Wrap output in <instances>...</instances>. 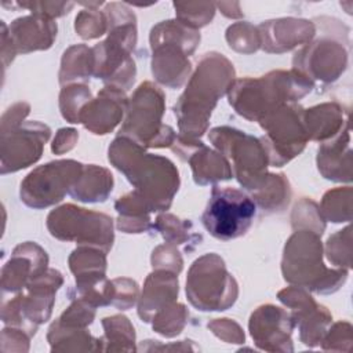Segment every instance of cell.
I'll return each instance as SVG.
<instances>
[{
	"label": "cell",
	"mask_w": 353,
	"mask_h": 353,
	"mask_svg": "<svg viewBox=\"0 0 353 353\" xmlns=\"http://www.w3.org/2000/svg\"><path fill=\"white\" fill-rule=\"evenodd\" d=\"M352 346V324L349 321H338L330 327L321 341L324 350H345Z\"/></svg>",
	"instance_id": "7bdbcfd3"
},
{
	"label": "cell",
	"mask_w": 353,
	"mask_h": 353,
	"mask_svg": "<svg viewBox=\"0 0 353 353\" xmlns=\"http://www.w3.org/2000/svg\"><path fill=\"white\" fill-rule=\"evenodd\" d=\"M91 99V91L85 84L65 85L59 94V109L69 123H80V113Z\"/></svg>",
	"instance_id": "e575fe53"
},
{
	"label": "cell",
	"mask_w": 353,
	"mask_h": 353,
	"mask_svg": "<svg viewBox=\"0 0 353 353\" xmlns=\"http://www.w3.org/2000/svg\"><path fill=\"white\" fill-rule=\"evenodd\" d=\"M222 156L232 160V172L247 190L256 189L266 176L269 159L259 138L232 127H216L208 134Z\"/></svg>",
	"instance_id": "9c48e42d"
},
{
	"label": "cell",
	"mask_w": 353,
	"mask_h": 353,
	"mask_svg": "<svg viewBox=\"0 0 353 353\" xmlns=\"http://www.w3.org/2000/svg\"><path fill=\"white\" fill-rule=\"evenodd\" d=\"M113 189V175L103 167L84 165L80 176L70 188L69 194L79 201L99 203L105 201Z\"/></svg>",
	"instance_id": "4316f807"
},
{
	"label": "cell",
	"mask_w": 353,
	"mask_h": 353,
	"mask_svg": "<svg viewBox=\"0 0 353 353\" xmlns=\"http://www.w3.org/2000/svg\"><path fill=\"white\" fill-rule=\"evenodd\" d=\"M178 290L176 273L164 269H156L152 272L145 281L138 303V316L142 321H152L153 316L159 310L175 302Z\"/></svg>",
	"instance_id": "cb8c5ba5"
},
{
	"label": "cell",
	"mask_w": 353,
	"mask_h": 353,
	"mask_svg": "<svg viewBox=\"0 0 353 353\" xmlns=\"http://www.w3.org/2000/svg\"><path fill=\"white\" fill-rule=\"evenodd\" d=\"M294 327L290 312L270 303L256 307L248 323L255 345L266 352H292Z\"/></svg>",
	"instance_id": "ac0fdd59"
},
{
	"label": "cell",
	"mask_w": 353,
	"mask_h": 353,
	"mask_svg": "<svg viewBox=\"0 0 353 353\" xmlns=\"http://www.w3.org/2000/svg\"><path fill=\"white\" fill-rule=\"evenodd\" d=\"M47 228L58 240L76 241L105 252H109L114 240L113 219L109 215L73 204H63L52 210L47 216Z\"/></svg>",
	"instance_id": "8fae6325"
},
{
	"label": "cell",
	"mask_w": 353,
	"mask_h": 353,
	"mask_svg": "<svg viewBox=\"0 0 353 353\" xmlns=\"http://www.w3.org/2000/svg\"><path fill=\"white\" fill-rule=\"evenodd\" d=\"M152 266L153 269H164L178 274L182 270L183 262L179 251L172 244L165 243L153 251Z\"/></svg>",
	"instance_id": "f6af8a7d"
},
{
	"label": "cell",
	"mask_w": 353,
	"mask_h": 353,
	"mask_svg": "<svg viewBox=\"0 0 353 353\" xmlns=\"http://www.w3.org/2000/svg\"><path fill=\"white\" fill-rule=\"evenodd\" d=\"M291 221L295 230H312L321 236L325 229V221L319 205L309 199H302L299 203H296Z\"/></svg>",
	"instance_id": "d590c367"
},
{
	"label": "cell",
	"mask_w": 353,
	"mask_h": 353,
	"mask_svg": "<svg viewBox=\"0 0 353 353\" xmlns=\"http://www.w3.org/2000/svg\"><path fill=\"white\" fill-rule=\"evenodd\" d=\"M320 212L324 221L335 223L349 222L352 219V188H336L328 190L321 200Z\"/></svg>",
	"instance_id": "d6a6232c"
},
{
	"label": "cell",
	"mask_w": 353,
	"mask_h": 353,
	"mask_svg": "<svg viewBox=\"0 0 353 353\" xmlns=\"http://www.w3.org/2000/svg\"><path fill=\"white\" fill-rule=\"evenodd\" d=\"M186 161H189L193 171V179L199 185L228 181L233 176L228 159L219 152L211 150L204 143L193 150Z\"/></svg>",
	"instance_id": "484cf974"
},
{
	"label": "cell",
	"mask_w": 353,
	"mask_h": 353,
	"mask_svg": "<svg viewBox=\"0 0 353 353\" xmlns=\"http://www.w3.org/2000/svg\"><path fill=\"white\" fill-rule=\"evenodd\" d=\"M325 254L331 263L335 266L350 269L352 266V233L350 226L338 230L332 234L325 245Z\"/></svg>",
	"instance_id": "ab89813d"
},
{
	"label": "cell",
	"mask_w": 353,
	"mask_h": 353,
	"mask_svg": "<svg viewBox=\"0 0 353 353\" xmlns=\"http://www.w3.org/2000/svg\"><path fill=\"white\" fill-rule=\"evenodd\" d=\"M215 6V3H174L176 19L196 30L212 21Z\"/></svg>",
	"instance_id": "74e56055"
},
{
	"label": "cell",
	"mask_w": 353,
	"mask_h": 353,
	"mask_svg": "<svg viewBox=\"0 0 353 353\" xmlns=\"http://www.w3.org/2000/svg\"><path fill=\"white\" fill-rule=\"evenodd\" d=\"M63 277L55 269H47L26 285L28 294H19L3 303L1 319L4 324L25 331L29 336L51 316L55 292L62 285Z\"/></svg>",
	"instance_id": "30bf717a"
},
{
	"label": "cell",
	"mask_w": 353,
	"mask_h": 353,
	"mask_svg": "<svg viewBox=\"0 0 353 353\" xmlns=\"http://www.w3.org/2000/svg\"><path fill=\"white\" fill-rule=\"evenodd\" d=\"M255 212L256 204L244 192L214 186L201 222L212 237L228 241L247 233Z\"/></svg>",
	"instance_id": "4fadbf2b"
},
{
	"label": "cell",
	"mask_w": 353,
	"mask_h": 353,
	"mask_svg": "<svg viewBox=\"0 0 353 353\" xmlns=\"http://www.w3.org/2000/svg\"><path fill=\"white\" fill-rule=\"evenodd\" d=\"M73 302L70 306L61 314L58 321L66 327H76V328H87L95 317V305L88 302L81 296L72 298Z\"/></svg>",
	"instance_id": "b9f144b4"
},
{
	"label": "cell",
	"mask_w": 353,
	"mask_h": 353,
	"mask_svg": "<svg viewBox=\"0 0 353 353\" xmlns=\"http://www.w3.org/2000/svg\"><path fill=\"white\" fill-rule=\"evenodd\" d=\"M188 317L186 307L182 303L172 302L153 316V330L167 338L176 336L183 330Z\"/></svg>",
	"instance_id": "836d02e7"
},
{
	"label": "cell",
	"mask_w": 353,
	"mask_h": 353,
	"mask_svg": "<svg viewBox=\"0 0 353 353\" xmlns=\"http://www.w3.org/2000/svg\"><path fill=\"white\" fill-rule=\"evenodd\" d=\"M226 40L229 46L237 52L251 54L261 47V37L258 28L248 22H237L228 28Z\"/></svg>",
	"instance_id": "8d00e7d4"
},
{
	"label": "cell",
	"mask_w": 353,
	"mask_h": 353,
	"mask_svg": "<svg viewBox=\"0 0 353 353\" xmlns=\"http://www.w3.org/2000/svg\"><path fill=\"white\" fill-rule=\"evenodd\" d=\"M164 92L150 81L142 83L130 98L119 137L130 138L143 148L172 146L176 135L161 123L165 109Z\"/></svg>",
	"instance_id": "52a82bcc"
},
{
	"label": "cell",
	"mask_w": 353,
	"mask_h": 353,
	"mask_svg": "<svg viewBox=\"0 0 353 353\" xmlns=\"http://www.w3.org/2000/svg\"><path fill=\"white\" fill-rule=\"evenodd\" d=\"M83 167L76 160H57L37 167L21 183V200L36 210L59 203L70 192Z\"/></svg>",
	"instance_id": "5bb4252c"
},
{
	"label": "cell",
	"mask_w": 353,
	"mask_h": 353,
	"mask_svg": "<svg viewBox=\"0 0 353 353\" xmlns=\"http://www.w3.org/2000/svg\"><path fill=\"white\" fill-rule=\"evenodd\" d=\"M258 28L261 47L266 52L281 54L299 44H307L316 34V26L306 19L281 18L262 22Z\"/></svg>",
	"instance_id": "44dd1931"
},
{
	"label": "cell",
	"mask_w": 353,
	"mask_h": 353,
	"mask_svg": "<svg viewBox=\"0 0 353 353\" xmlns=\"http://www.w3.org/2000/svg\"><path fill=\"white\" fill-rule=\"evenodd\" d=\"M128 99L123 90L102 88L97 98H91L80 113V123L97 135L110 132L123 119Z\"/></svg>",
	"instance_id": "d6986e66"
},
{
	"label": "cell",
	"mask_w": 353,
	"mask_h": 353,
	"mask_svg": "<svg viewBox=\"0 0 353 353\" xmlns=\"http://www.w3.org/2000/svg\"><path fill=\"white\" fill-rule=\"evenodd\" d=\"M108 18V39L97 44L94 76L108 87L127 91L135 80V62L131 52L137 44V19L134 12L120 3H110L103 10Z\"/></svg>",
	"instance_id": "277c9868"
},
{
	"label": "cell",
	"mask_w": 353,
	"mask_h": 353,
	"mask_svg": "<svg viewBox=\"0 0 353 353\" xmlns=\"http://www.w3.org/2000/svg\"><path fill=\"white\" fill-rule=\"evenodd\" d=\"M313 85L309 77L295 69L273 70L258 79L234 80L228 95L229 103L240 116L250 121H259L281 105L303 98Z\"/></svg>",
	"instance_id": "3957f363"
},
{
	"label": "cell",
	"mask_w": 353,
	"mask_h": 353,
	"mask_svg": "<svg viewBox=\"0 0 353 353\" xmlns=\"http://www.w3.org/2000/svg\"><path fill=\"white\" fill-rule=\"evenodd\" d=\"M303 123L307 138L323 143L336 137L349 124V116L339 103L324 102L303 110Z\"/></svg>",
	"instance_id": "d4e9b609"
},
{
	"label": "cell",
	"mask_w": 353,
	"mask_h": 353,
	"mask_svg": "<svg viewBox=\"0 0 353 353\" xmlns=\"http://www.w3.org/2000/svg\"><path fill=\"white\" fill-rule=\"evenodd\" d=\"M95 69V57L92 48L84 44L69 47L62 57L59 83L66 84L70 81H87Z\"/></svg>",
	"instance_id": "4dcf8cb0"
},
{
	"label": "cell",
	"mask_w": 353,
	"mask_h": 353,
	"mask_svg": "<svg viewBox=\"0 0 353 353\" xmlns=\"http://www.w3.org/2000/svg\"><path fill=\"white\" fill-rule=\"evenodd\" d=\"M303 110L302 106L290 102L258 121L265 130V135L259 139L270 165L283 167L305 149L309 138L303 123Z\"/></svg>",
	"instance_id": "7c38bea8"
},
{
	"label": "cell",
	"mask_w": 353,
	"mask_h": 353,
	"mask_svg": "<svg viewBox=\"0 0 353 353\" xmlns=\"http://www.w3.org/2000/svg\"><path fill=\"white\" fill-rule=\"evenodd\" d=\"M18 6L32 10L33 14L54 19L57 17H62L68 14L73 8L74 3L72 1H33L32 3L30 1V3H18Z\"/></svg>",
	"instance_id": "7dc6e473"
},
{
	"label": "cell",
	"mask_w": 353,
	"mask_h": 353,
	"mask_svg": "<svg viewBox=\"0 0 353 353\" xmlns=\"http://www.w3.org/2000/svg\"><path fill=\"white\" fill-rule=\"evenodd\" d=\"M294 69L312 81H335L347 66V50L343 41L334 37H321L307 43L292 59Z\"/></svg>",
	"instance_id": "2e32d148"
},
{
	"label": "cell",
	"mask_w": 353,
	"mask_h": 353,
	"mask_svg": "<svg viewBox=\"0 0 353 353\" xmlns=\"http://www.w3.org/2000/svg\"><path fill=\"white\" fill-rule=\"evenodd\" d=\"M208 328L228 343H243L244 332L240 325L229 319H215L208 323Z\"/></svg>",
	"instance_id": "bcb514c9"
},
{
	"label": "cell",
	"mask_w": 353,
	"mask_h": 353,
	"mask_svg": "<svg viewBox=\"0 0 353 353\" xmlns=\"http://www.w3.org/2000/svg\"><path fill=\"white\" fill-rule=\"evenodd\" d=\"M317 167L321 175L334 182L352 181V149L349 124L330 141L320 145Z\"/></svg>",
	"instance_id": "603a6c76"
},
{
	"label": "cell",
	"mask_w": 353,
	"mask_h": 353,
	"mask_svg": "<svg viewBox=\"0 0 353 353\" xmlns=\"http://www.w3.org/2000/svg\"><path fill=\"white\" fill-rule=\"evenodd\" d=\"M233 81L234 68L222 54L207 52L199 59L185 92L174 106L182 137L197 139L205 132L218 99Z\"/></svg>",
	"instance_id": "7a4b0ae2"
},
{
	"label": "cell",
	"mask_w": 353,
	"mask_h": 353,
	"mask_svg": "<svg viewBox=\"0 0 353 353\" xmlns=\"http://www.w3.org/2000/svg\"><path fill=\"white\" fill-rule=\"evenodd\" d=\"M102 325L105 330V335L102 336L103 352L135 350V331L125 316L116 314L112 317H105L102 320Z\"/></svg>",
	"instance_id": "1f68e13d"
},
{
	"label": "cell",
	"mask_w": 353,
	"mask_h": 353,
	"mask_svg": "<svg viewBox=\"0 0 353 353\" xmlns=\"http://www.w3.org/2000/svg\"><path fill=\"white\" fill-rule=\"evenodd\" d=\"M79 138V134L73 128H61L52 142V152L57 154H62L68 150H70L76 141Z\"/></svg>",
	"instance_id": "681fc988"
},
{
	"label": "cell",
	"mask_w": 353,
	"mask_h": 353,
	"mask_svg": "<svg viewBox=\"0 0 353 353\" xmlns=\"http://www.w3.org/2000/svg\"><path fill=\"white\" fill-rule=\"evenodd\" d=\"M47 339L52 352H97L103 350L102 338H94L87 328L62 325L58 320L48 330Z\"/></svg>",
	"instance_id": "83f0119b"
},
{
	"label": "cell",
	"mask_w": 353,
	"mask_h": 353,
	"mask_svg": "<svg viewBox=\"0 0 353 353\" xmlns=\"http://www.w3.org/2000/svg\"><path fill=\"white\" fill-rule=\"evenodd\" d=\"M8 36L17 54L47 50L57 37V23L54 19L37 14L22 17L10 25Z\"/></svg>",
	"instance_id": "7402d4cb"
},
{
	"label": "cell",
	"mask_w": 353,
	"mask_h": 353,
	"mask_svg": "<svg viewBox=\"0 0 353 353\" xmlns=\"http://www.w3.org/2000/svg\"><path fill=\"white\" fill-rule=\"evenodd\" d=\"M186 295L199 310H226L237 299L239 287L223 259L211 252L193 262L186 279Z\"/></svg>",
	"instance_id": "ba28073f"
},
{
	"label": "cell",
	"mask_w": 353,
	"mask_h": 353,
	"mask_svg": "<svg viewBox=\"0 0 353 353\" xmlns=\"http://www.w3.org/2000/svg\"><path fill=\"white\" fill-rule=\"evenodd\" d=\"M30 106L25 102H18L12 105L1 117V132L19 127L23 123V119L28 116Z\"/></svg>",
	"instance_id": "c3c4849f"
},
{
	"label": "cell",
	"mask_w": 353,
	"mask_h": 353,
	"mask_svg": "<svg viewBox=\"0 0 353 353\" xmlns=\"http://www.w3.org/2000/svg\"><path fill=\"white\" fill-rule=\"evenodd\" d=\"M168 244H182L190 241L197 234L192 233V223L189 221H181L171 214H161L157 216L153 225Z\"/></svg>",
	"instance_id": "f35d334b"
},
{
	"label": "cell",
	"mask_w": 353,
	"mask_h": 353,
	"mask_svg": "<svg viewBox=\"0 0 353 353\" xmlns=\"http://www.w3.org/2000/svg\"><path fill=\"white\" fill-rule=\"evenodd\" d=\"M109 161L134 185L150 211H165L179 188V174L167 157L146 153L138 142L117 137L109 146Z\"/></svg>",
	"instance_id": "6da1fadb"
},
{
	"label": "cell",
	"mask_w": 353,
	"mask_h": 353,
	"mask_svg": "<svg viewBox=\"0 0 353 353\" xmlns=\"http://www.w3.org/2000/svg\"><path fill=\"white\" fill-rule=\"evenodd\" d=\"M277 296L291 309L290 314L295 327L299 330V339L302 343L309 347L320 345L332 323V316L328 309L319 305L305 288L298 285L281 290Z\"/></svg>",
	"instance_id": "e0dca14e"
},
{
	"label": "cell",
	"mask_w": 353,
	"mask_h": 353,
	"mask_svg": "<svg viewBox=\"0 0 353 353\" xmlns=\"http://www.w3.org/2000/svg\"><path fill=\"white\" fill-rule=\"evenodd\" d=\"M200 43V33L178 19L163 21L150 32L153 51L152 73L154 79L170 87H181L192 72L188 55H192Z\"/></svg>",
	"instance_id": "8992f818"
},
{
	"label": "cell",
	"mask_w": 353,
	"mask_h": 353,
	"mask_svg": "<svg viewBox=\"0 0 353 353\" xmlns=\"http://www.w3.org/2000/svg\"><path fill=\"white\" fill-rule=\"evenodd\" d=\"M74 29L77 34L83 39H97L108 30V18L103 11L97 8L83 10L76 17Z\"/></svg>",
	"instance_id": "60d3db41"
},
{
	"label": "cell",
	"mask_w": 353,
	"mask_h": 353,
	"mask_svg": "<svg viewBox=\"0 0 353 353\" xmlns=\"http://www.w3.org/2000/svg\"><path fill=\"white\" fill-rule=\"evenodd\" d=\"M112 284V303L120 310L130 309L138 298V284L130 279H114Z\"/></svg>",
	"instance_id": "ee69618b"
},
{
	"label": "cell",
	"mask_w": 353,
	"mask_h": 353,
	"mask_svg": "<svg viewBox=\"0 0 353 353\" xmlns=\"http://www.w3.org/2000/svg\"><path fill=\"white\" fill-rule=\"evenodd\" d=\"M51 135L48 125L23 121L19 127L1 132V174L15 172L36 163Z\"/></svg>",
	"instance_id": "9a60e30c"
},
{
	"label": "cell",
	"mask_w": 353,
	"mask_h": 353,
	"mask_svg": "<svg viewBox=\"0 0 353 353\" xmlns=\"http://www.w3.org/2000/svg\"><path fill=\"white\" fill-rule=\"evenodd\" d=\"M114 208L119 212L117 228L124 233H142L149 229L152 211L135 190L119 197Z\"/></svg>",
	"instance_id": "f1b7e54d"
},
{
	"label": "cell",
	"mask_w": 353,
	"mask_h": 353,
	"mask_svg": "<svg viewBox=\"0 0 353 353\" xmlns=\"http://www.w3.org/2000/svg\"><path fill=\"white\" fill-rule=\"evenodd\" d=\"M251 196L263 212H280L291 199L290 182L283 174H266L262 183L251 190Z\"/></svg>",
	"instance_id": "f546056e"
},
{
	"label": "cell",
	"mask_w": 353,
	"mask_h": 353,
	"mask_svg": "<svg viewBox=\"0 0 353 353\" xmlns=\"http://www.w3.org/2000/svg\"><path fill=\"white\" fill-rule=\"evenodd\" d=\"M47 252L36 243H23L15 247L10 261L1 270L3 291L17 292L30 280L47 270Z\"/></svg>",
	"instance_id": "ffe728a7"
},
{
	"label": "cell",
	"mask_w": 353,
	"mask_h": 353,
	"mask_svg": "<svg viewBox=\"0 0 353 353\" xmlns=\"http://www.w3.org/2000/svg\"><path fill=\"white\" fill-rule=\"evenodd\" d=\"M281 272L292 285L307 288L317 294L335 292L347 279L346 269H328L324 266L320 236L312 230H295L287 240Z\"/></svg>",
	"instance_id": "5b68a950"
}]
</instances>
